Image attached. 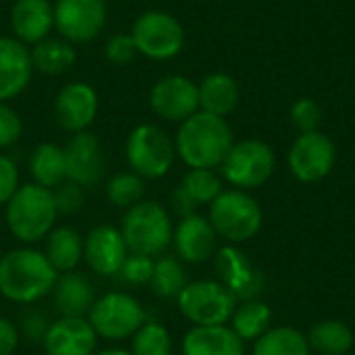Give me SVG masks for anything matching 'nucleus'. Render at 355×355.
I'll use <instances>...</instances> for the list:
<instances>
[{"label": "nucleus", "mask_w": 355, "mask_h": 355, "mask_svg": "<svg viewBox=\"0 0 355 355\" xmlns=\"http://www.w3.org/2000/svg\"><path fill=\"white\" fill-rule=\"evenodd\" d=\"M58 272L42 250L21 245L0 258V295L6 302L31 306L52 293Z\"/></svg>", "instance_id": "f257e3e1"}, {"label": "nucleus", "mask_w": 355, "mask_h": 355, "mask_svg": "<svg viewBox=\"0 0 355 355\" xmlns=\"http://www.w3.org/2000/svg\"><path fill=\"white\" fill-rule=\"evenodd\" d=\"M233 131L227 119L198 110L183 121L175 135L177 156L189 168H216L233 146Z\"/></svg>", "instance_id": "f03ea898"}, {"label": "nucleus", "mask_w": 355, "mask_h": 355, "mask_svg": "<svg viewBox=\"0 0 355 355\" xmlns=\"http://www.w3.org/2000/svg\"><path fill=\"white\" fill-rule=\"evenodd\" d=\"M4 220L10 235L23 245L44 241L58 220L54 191L35 183L21 185L4 206Z\"/></svg>", "instance_id": "7ed1b4c3"}, {"label": "nucleus", "mask_w": 355, "mask_h": 355, "mask_svg": "<svg viewBox=\"0 0 355 355\" xmlns=\"http://www.w3.org/2000/svg\"><path fill=\"white\" fill-rule=\"evenodd\" d=\"M121 233L131 254L158 258L173 245V218L166 206L156 200H141L125 210Z\"/></svg>", "instance_id": "20e7f679"}, {"label": "nucleus", "mask_w": 355, "mask_h": 355, "mask_svg": "<svg viewBox=\"0 0 355 355\" xmlns=\"http://www.w3.org/2000/svg\"><path fill=\"white\" fill-rule=\"evenodd\" d=\"M208 220L218 239H225L229 245H237L260 233L264 214L258 200H254L248 191L225 189L208 206Z\"/></svg>", "instance_id": "39448f33"}, {"label": "nucleus", "mask_w": 355, "mask_h": 355, "mask_svg": "<svg viewBox=\"0 0 355 355\" xmlns=\"http://www.w3.org/2000/svg\"><path fill=\"white\" fill-rule=\"evenodd\" d=\"M177 158L175 139L158 125L141 123L133 127L125 141V160L129 171L144 181H156L171 173Z\"/></svg>", "instance_id": "423d86ee"}, {"label": "nucleus", "mask_w": 355, "mask_h": 355, "mask_svg": "<svg viewBox=\"0 0 355 355\" xmlns=\"http://www.w3.org/2000/svg\"><path fill=\"white\" fill-rule=\"evenodd\" d=\"M175 302L181 316L191 322V327L227 324L239 304L218 279L189 281Z\"/></svg>", "instance_id": "0eeeda50"}, {"label": "nucleus", "mask_w": 355, "mask_h": 355, "mask_svg": "<svg viewBox=\"0 0 355 355\" xmlns=\"http://www.w3.org/2000/svg\"><path fill=\"white\" fill-rule=\"evenodd\" d=\"M87 320L100 339L119 343L131 339L141 329V324L148 320V312L131 293L108 291L96 297Z\"/></svg>", "instance_id": "6e6552de"}, {"label": "nucleus", "mask_w": 355, "mask_h": 355, "mask_svg": "<svg viewBox=\"0 0 355 355\" xmlns=\"http://www.w3.org/2000/svg\"><path fill=\"white\" fill-rule=\"evenodd\" d=\"M277 168V156L272 148L262 139L235 141L225 156L220 171L223 179L233 189H258L270 181Z\"/></svg>", "instance_id": "1a4fd4ad"}, {"label": "nucleus", "mask_w": 355, "mask_h": 355, "mask_svg": "<svg viewBox=\"0 0 355 355\" xmlns=\"http://www.w3.org/2000/svg\"><path fill=\"white\" fill-rule=\"evenodd\" d=\"M129 33L137 52L150 60H171L185 46L181 21L166 10H144L133 21Z\"/></svg>", "instance_id": "9d476101"}, {"label": "nucleus", "mask_w": 355, "mask_h": 355, "mask_svg": "<svg viewBox=\"0 0 355 355\" xmlns=\"http://www.w3.org/2000/svg\"><path fill=\"white\" fill-rule=\"evenodd\" d=\"M337 162V148L322 131L300 133L287 154L291 175L302 183H318L327 179Z\"/></svg>", "instance_id": "9b49d317"}, {"label": "nucleus", "mask_w": 355, "mask_h": 355, "mask_svg": "<svg viewBox=\"0 0 355 355\" xmlns=\"http://www.w3.org/2000/svg\"><path fill=\"white\" fill-rule=\"evenodd\" d=\"M52 6L54 29L73 46L96 40L108 19L104 0H54Z\"/></svg>", "instance_id": "f8f14e48"}, {"label": "nucleus", "mask_w": 355, "mask_h": 355, "mask_svg": "<svg viewBox=\"0 0 355 355\" xmlns=\"http://www.w3.org/2000/svg\"><path fill=\"white\" fill-rule=\"evenodd\" d=\"M150 108L168 123H183L200 110L198 83L185 75H164L150 89Z\"/></svg>", "instance_id": "ddd939ff"}, {"label": "nucleus", "mask_w": 355, "mask_h": 355, "mask_svg": "<svg viewBox=\"0 0 355 355\" xmlns=\"http://www.w3.org/2000/svg\"><path fill=\"white\" fill-rule=\"evenodd\" d=\"M129 254L125 237L114 225H96L83 237V262L102 279L116 277Z\"/></svg>", "instance_id": "4468645a"}, {"label": "nucleus", "mask_w": 355, "mask_h": 355, "mask_svg": "<svg viewBox=\"0 0 355 355\" xmlns=\"http://www.w3.org/2000/svg\"><path fill=\"white\" fill-rule=\"evenodd\" d=\"M100 110L98 92L85 81H71L62 85L54 98V121L56 125L75 135L89 131Z\"/></svg>", "instance_id": "2eb2a0df"}, {"label": "nucleus", "mask_w": 355, "mask_h": 355, "mask_svg": "<svg viewBox=\"0 0 355 355\" xmlns=\"http://www.w3.org/2000/svg\"><path fill=\"white\" fill-rule=\"evenodd\" d=\"M214 270L216 279L237 297V302L258 300V295L264 291V275L237 245H225L216 250Z\"/></svg>", "instance_id": "dca6fc26"}, {"label": "nucleus", "mask_w": 355, "mask_h": 355, "mask_svg": "<svg viewBox=\"0 0 355 355\" xmlns=\"http://www.w3.org/2000/svg\"><path fill=\"white\" fill-rule=\"evenodd\" d=\"M64 150L67 160V181L77 183L83 189H89L100 183L106 171L104 150L96 133L81 131L71 135Z\"/></svg>", "instance_id": "f3484780"}, {"label": "nucleus", "mask_w": 355, "mask_h": 355, "mask_svg": "<svg viewBox=\"0 0 355 355\" xmlns=\"http://www.w3.org/2000/svg\"><path fill=\"white\" fill-rule=\"evenodd\" d=\"M173 248L177 258L185 264H204L214 258L218 250V235L212 229L208 216L189 214L183 216L173 231Z\"/></svg>", "instance_id": "a211bd4d"}, {"label": "nucleus", "mask_w": 355, "mask_h": 355, "mask_svg": "<svg viewBox=\"0 0 355 355\" xmlns=\"http://www.w3.org/2000/svg\"><path fill=\"white\" fill-rule=\"evenodd\" d=\"M98 341L100 337L89 320L73 316H60L50 322L42 337L46 355H94L98 352Z\"/></svg>", "instance_id": "6ab92c4d"}, {"label": "nucleus", "mask_w": 355, "mask_h": 355, "mask_svg": "<svg viewBox=\"0 0 355 355\" xmlns=\"http://www.w3.org/2000/svg\"><path fill=\"white\" fill-rule=\"evenodd\" d=\"M31 77V48L12 35H0V102H8L23 94Z\"/></svg>", "instance_id": "aec40b11"}, {"label": "nucleus", "mask_w": 355, "mask_h": 355, "mask_svg": "<svg viewBox=\"0 0 355 355\" xmlns=\"http://www.w3.org/2000/svg\"><path fill=\"white\" fill-rule=\"evenodd\" d=\"M225 191L223 179L212 168H189L171 196L173 210L183 218L196 214L200 206H210Z\"/></svg>", "instance_id": "412c9836"}, {"label": "nucleus", "mask_w": 355, "mask_h": 355, "mask_svg": "<svg viewBox=\"0 0 355 355\" xmlns=\"http://www.w3.org/2000/svg\"><path fill=\"white\" fill-rule=\"evenodd\" d=\"M54 29V6L50 0H15L10 8L12 37L25 46H33Z\"/></svg>", "instance_id": "4be33fe9"}, {"label": "nucleus", "mask_w": 355, "mask_h": 355, "mask_svg": "<svg viewBox=\"0 0 355 355\" xmlns=\"http://www.w3.org/2000/svg\"><path fill=\"white\" fill-rule=\"evenodd\" d=\"M183 355H245V343L231 327H191L181 343Z\"/></svg>", "instance_id": "5701e85b"}, {"label": "nucleus", "mask_w": 355, "mask_h": 355, "mask_svg": "<svg viewBox=\"0 0 355 355\" xmlns=\"http://www.w3.org/2000/svg\"><path fill=\"white\" fill-rule=\"evenodd\" d=\"M52 300L60 316L87 318L96 302V293L89 279L73 270L58 275L56 285L52 289Z\"/></svg>", "instance_id": "b1692460"}, {"label": "nucleus", "mask_w": 355, "mask_h": 355, "mask_svg": "<svg viewBox=\"0 0 355 355\" xmlns=\"http://www.w3.org/2000/svg\"><path fill=\"white\" fill-rule=\"evenodd\" d=\"M42 252L58 275L73 272L83 262V237L69 225L54 227L44 239Z\"/></svg>", "instance_id": "393cba45"}, {"label": "nucleus", "mask_w": 355, "mask_h": 355, "mask_svg": "<svg viewBox=\"0 0 355 355\" xmlns=\"http://www.w3.org/2000/svg\"><path fill=\"white\" fill-rule=\"evenodd\" d=\"M200 110L227 119L239 104V85L229 73H210L198 85Z\"/></svg>", "instance_id": "a878e982"}, {"label": "nucleus", "mask_w": 355, "mask_h": 355, "mask_svg": "<svg viewBox=\"0 0 355 355\" xmlns=\"http://www.w3.org/2000/svg\"><path fill=\"white\" fill-rule=\"evenodd\" d=\"M29 175L33 179L31 183L46 189H56L62 185L67 181V160L62 146L52 141L37 144L29 156Z\"/></svg>", "instance_id": "bb28decb"}, {"label": "nucleus", "mask_w": 355, "mask_h": 355, "mask_svg": "<svg viewBox=\"0 0 355 355\" xmlns=\"http://www.w3.org/2000/svg\"><path fill=\"white\" fill-rule=\"evenodd\" d=\"M31 60H33V71L56 77L73 69L77 60V50L64 37L48 35L46 40L31 46Z\"/></svg>", "instance_id": "cd10ccee"}, {"label": "nucleus", "mask_w": 355, "mask_h": 355, "mask_svg": "<svg viewBox=\"0 0 355 355\" xmlns=\"http://www.w3.org/2000/svg\"><path fill=\"white\" fill-rule=\"evenodd\" d=\"M231 329L233 333L245 343L260 339L272 322V310L262 300H245L237 304L233 316H231Z\"/></svg>", "instance_id": "c85d7f7f"}, {"label": "nucleus", "mask_w": 355, "mask_h": 355, "mask_svg": "<svg viewBox=\"0 0 355 355\" xmlns=\"http://www.w3.org/2000/svg\"><path fill=\"white\" fill-rule=\"evenodd\" d=\"M306 337L310 349L320 355H345L355 341L354 331L341 320H320Z\"/></svg>", "instance_id": "c756f323"}, {"label": "nucleus", "mask_w": 355, "mask_h": 355, "mask_svg": "<svg viewBox=\"0 0 355 355\" xmlns=\"http://www.w3.org/2000/svg\"><path fill=\"white\" fill-rule=\"evenodd\" d=\"M308 337L293 327H270L254 341V355H310Z\"/></svg>", "instance_id": "7c9ffc66"}, {"label": "nucleus", "mask_w": 355, "mask_h": 355, "mask_svg": "<svg viewBox=\"0 0 355 355\" xmlns=\"http://www.w3.org/2000/svg\"><path fill=\"white\" fill-rule=\"evenodd\" d=\"M189 283L187 270L177 256H158L154 260V275H152V291L162 300H177L183 287Z\"/></svg>", "instance_id": "2f4dec72"}, {"label": "nucleus", "mask_w": 355, "mask_h": 355, "mask_svg": "<svg viewBox=\"0 0 355 355\" xmlns=\"http://www.w3.org/2000/svg\"><path fill=\"white\" fill-rule=\"evenodd\" d=\"M106 200L114 206V208H123L129 210L131 206L139 204L146 196V181L131 173H116L106 181Z\"/></svg>", "instance_id": "473e14b6"}, {"label": "nucleus", "mask_w": 355, "mask_h": 355, "mask_svg": "<svg viewBox=\"0 0 355 355\" xmlns=\"http://www.w3.org/2000/svg\"><path fill=\"white\" fill-rule=\"evenodd\" d=\"M131 355H173V337L156 320H146L131 337Z\"/></svg>", "instance_id": "72a5a7b5"}, {"label": "nucleus", "mask_w": 355, "mask_h": 355, "mask_svg": "<svg viewBox=\"0 0 355 355\" xmlns=\"http://www.w3.org/2000/svg\"><path fill=\"white\" fill-rule=\"evenodd\" d=\"M289 119L300 133H312V131H320V125L324 121V112L316 100L300 98L291 104Z\"/></svg>", "instance_id": "f704fd0d"}, {"label": "nucleus", "mask_w": 355, "mask_h": 355, "mask_svg": "<svg viewBox=\"0 0 355 355\" xmlns=\"http://www.w3.org/2000/svg\"><path fill=\"white\" fill-rule=\"evenodd\" d=\"M137 54L139 52L135 48V42H133L131 33H114L104 44V56L114 67H127V64H131Z\"/></svg>", "instance_id": "c9c22d12"}, {"label": "nucleus", "mask_w": 355, "mask_h": 355, "mask_svg": "<svg viewBox=\"0 0 355 355\" xmlns=\"http://www.w3.org/2000/svg\"><path fill=\"white\" fill-rule=\"evenodd\" d=\"M154 260L150 256H141V254H129L123 268H121V279L129 285H150L152 275H154Z\"/></svg>", "instance_id": "e433bc0d"}, {"label": "nucleus", "mask_w": 355, "mask_h": 355, "mask_svg": "<svg viewBox=\"0 0 355 355\" xmlns=\"http://www.w3.org/2000/svg\"><path fill=\"white\" fill-rule=\"evenodd\" d=\"M54 191V202H56V210L58 216H71L75 212H79L85 204V189L79 187L77 183L64 181L62 185H58Z\"/></svg>", "instance_id": "4c0bfd02"}, {"label": "nucleus", "mask_w": 355, "mask_h": 355, "mask_svg": "<svg viewBox=\"0 0 355 355\" xmlns=\"http://www.w3.org/2000/svg\"><path fill=\"white\" fill-rule=\"evenodd\" d=\"M23 135V121L8 102H0V150L15 146Z\"/></svg>", "instance_id": "58836bf2"}, {"label": "nucleus", "mask_w": 355, "mask_h": 355, "mask_svg": "<svg viewBox=\"0 0 355 355\" xmlns=\"http://www.w3.org/2000/svg\"><path fill=\"white\" fill-rule=\"evenodd\" d=\"M19 187H21V177H19L17 162L10 156L0 154V206H6Z\"/></svg>", "instance_id": "ea45409f"}, {"label": "nucleus", "mask_w": 355, "mask_h": 355, "mask_svg": "<svg viewBox=\"0 0 355 355\" xmlns=\"http://www.w3.org/2000/svg\"><path fill=\"white\" fill-rule=\"evenodd\" d=\"M19 329L6 316H0V355H12L19 347Z\"/></svg>", "instance_id": "a19ab883"}, {"label": "nucleus", "mask_w": 355, "mask_h": 355, "mask_svg": "<svg viewBox=\"0 0 355 355\" xmlns=\"http://www.w3.org/2000/svg\"><path fill=\"white\" fill-rule=\"evenodd\" d=\"M94 355H131V352H127V349H121V347H108V349L96 352Z\"/></svg>", "instance_id": "79ce46f5"}]
</instances>
